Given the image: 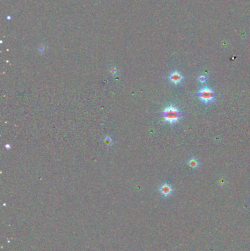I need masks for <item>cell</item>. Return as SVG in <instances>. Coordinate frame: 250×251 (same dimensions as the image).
Returning <instances> with one entry per match:
<instances>
[{"instance_id":"obj_1","label":"cell","mask_w":250,"mask_h":251,"mask_svg":"<svg viewBox=\"0 0 250 251\" xmlns=\"http://www.w3.org/2000/svg\"><path fill=\"white\" fill-rule=\"evenodd\" d=\"M161 116L164 118L166 122L169 124H174L177 123L181 118L183 117V114L177 110V107L173 105H169L164 108L163 112H161Z\"/></svg>"},{"instance_id":"obj_2","label":"cell","mask_w":250,"mask_h":251,"mask_svg":"<svg viewBox=\"0 0 250 251\" xmlns=\"http://www.w3.org/2000/svg\"><path fill=\"white\" fill-rule=\"evenodd\" d=\"M197 95L202 102H204L205 104H208V103L213 102L215 96L213 91L209 88H203L200 89L197 93Z\"/></svg>"},{"instance_id":"obj_3","label":"cell","mask_w":250,"mask_h":251,"mask_svg":"<svg viewBox=\"0 0 250 251\" xmlns=\"http://www.w3.org/2000/svg\"><path fill=\"white\" fill-rule=\"evenodd\" d=\"M183 76L181 73H179L178 71H174L172 73H171L170 75L169 76V80L172 84H179L180 83L182 82L183 80Z\"/></svg>"},{"instance_id":"obj_4","label":"cell","mask_w":250,"mask_h":251,"mask_svg":"<svg viewBox=\"0 0 250 251\" xmlns=\"http://www.w3.org/2000/svg\"><path fill=\"white\" fill-rule=\"evenodd\" d=\"M172 186L167 183L162 185L159 188V192L164 197H169L172 193Z\"/></svg>"},{"instance_id":"obj_5","label":"cell","mask_w":250,"mask_h":251,"mask_svg":"<svg viewBox=\"0 0 250 251\" xmlns=\"http://www.w3.org/2000/svg\"><path fill=\"white\" fill-rule=\"evenodd\" d=\"M187 165H188L189 167H191V168L196 169L199 167V162L197 161V159H195L194 157L191 158V159H189V161L187 162Z\"/></svg>"},{"instance_id":"obj_6","label":"cell","mask_w":250,"mask_h":251,"mask_svg":"<svg viewBox=\"0 0 250 251\" xmlns=\"http://www.w3.org/2000/svg\"><path fill=\"white\" fill-rule=\"evenodd\" d=\"M103 141H104V143L105 144V145L107 147H109L111 145H112L113 144V139L112 137H109V136H106L103 139Z\"/></svg>"},{"instance_id":"obj_7","label":"cell","mask_w":250,"mask_h":251,"mask_svg":"<svg viewBox=\"0 0 250 251\" xmlns=\"http://www.w3.org/2000/svg\"><path fill=\"white\" fill-rule=\"evenodd\" d=\"M118 68H115V67H111L109 69V73L112 76H114V75L118 74Z\"/></svg>"},{"instance_id":"obj_8","label":"cell","mask_w":250,"mask_h":251,"mask_svg":"<svg viewBox=\"0 0 250 251\" xmlns=\"http://www.w3.org/2000/svg\"><path fill=\"white\" fill-rule=\"evenodd\" d=\"M206 80H207L206 76H203V75H201V76H199L198 77V80L200 83H204L205 81H206Z\"/></svg>"},{"instance_id":"obj_9","label":"cell","mask_w":250,"mask_h":251,"mask_svg":"<svg viewBox=\"0 0 250 251\" xmlns=\"http://www.w3.org/2000/svg\"><path fill=\"white\" fill-rule=\"evenodd\" d=\"M5 148H7V149H10V148H11V145H10L9 144L5 145Z\"/></svg>"}]
</instances>
